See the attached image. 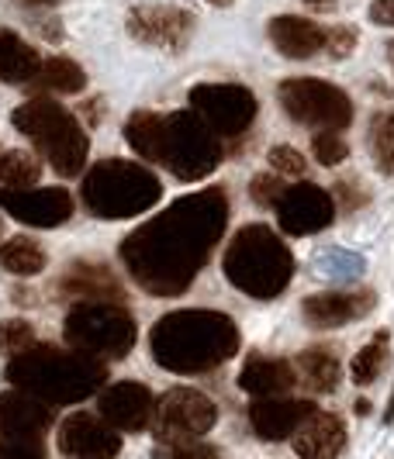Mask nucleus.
<instances>
[{
	"label": "nucleus",
	"instance_id": "nucleus-1",
	"mask_svg": "<svg viewBox=\"0 0 394 459\" xmlns=\"http://www.w3.org/2000/svg\"><path fill=\"white\" fill-rule=\"evenodd\" d=\"M229 221V197L222 186L180 197L153 221L121 242V259L132 280L153 298H173L201 273Z\"/></svg>",
	"mask_w": 394,
	"mask_h": 459
},
{
	"label": "nucleus",
	"instance_id": "nucleus-2",
	"mask_svg": "<svg viewBox=\"0 0 394 459\" xmlns=\"http://www.w3.org/2000/svg\"><path fill=\"white\" fill-rule=\"evenodd\" d=\"M125 138L142 160L166 166L177 180H205L222 162V135L194 108L173 115L136 111L125 125Z\"/></svg>",
	"mask_w": 394,
	"mask_h": 459
},
{
	"label": "nucleus",
	"instance_id": "nucleus-3",
	"mask_svg": "<svg viewBox=\"0 0 394 459\" xmlns=\"http://www.w3.org/2000/svg\"><path fill=\"white\" fill-rule=\"evenodd\" d=\"M149 345L153 359L170 373H208L239 352V328L222 311L187 307L160 318Z\"/></svg>",
	"mask_w": 394,
	"mask_h": 459
},
{
	"label": "nucleus",
	"instance_id": "nucleus-4",
	"mask_svg": "<svg viewBox=\"0 0 394 459\" xmlns=\"http://www.w3.org/2000/svg\"><path fill=\"white\" fill-rule=\"evenodd\" d=\"M7 380L18 391L35 394L56 408V404H73V401L97 394L108 380V369H104V359L87 356L80 349L31 345L18 356H11Z\"/></svg>",
	"mask_w": 394,
	"mask_h": 459
},
{
	"label": "nucleus",
	"instance_id": "nucleus-5",
	"mask_svg": "<svg viewBox=\"0 0 394 459\" xmlns=\"http://www.w3.org/2000/svg\"><path fill=\"white\" fill-rule=\"evenodd\" d=\"M222 270L235 290L256 300L280 298L294 276V255L270 225H246L225 249Z\"/></svg>",
	"mask_w": 394,
	"mask_h": 459
},
{
	"label": "nucleus",
	"instance_id": "nucleus-6",
	"mask_svg": "<svg viewBox=\"0 0 394 459\" xmlns=\"http://www.w3.org/2000/svg\"><path fill=\"white\" fill-rule=\"evenodd\" d=\"M11 125L22 132L24 138L35 142V149L48 160V166L59 177H76L87 162L91 142L87 132L80 128V121L63 104H56L52 97H31L28 104L14 108Z\"/></svg>",
	"mask_w": 394,
	"mask_h": 459
},
{
	"label": "nucleus",
	"instance_id": "nucleus-7",
	"mask_svg": "<svg viewBox=\"0 0 394 459\" xmlns=\"http://www.w3.org/2000/svg\"><path fill=\"white\" fill-rule=\"evenodd\" d=\"M80 197L91 214L121 221V218H136L160 204L162 184L153 169H145L139 162L104 160L83 177Z\"/></svg>",
	"mask_w": 394,
	"mask_h": 459
},
{
	"label": "nucleus",
	"instance_id": "nucleus-8",
	"mask_svg": "<svg viewBox=\"0 0 394 459\" xmlns=\"http://www.w3.org/2000/svg\"><path fill=\"white\" fill-rule=\"evenodd\" d=\"M66 342L97 359H121L136 345V318L118 300H80L66 315Z\"/></svg>",
	"mask_w": 394,
	"mask_h": 459
},
{
	"label": "nucleus",
	"instance_id": "nucleus-9",
	"mask_svg": "<svg viewBox=\"0 0 394 459\" xmlns=\"http://www.w3.org/2000/svg\"><path fill=\"white\" fill-rule=\"evenodd\" d=\"M277 100L291 121L319 132H343L353 125V100L346 97V91L315 76L284 80L277 87Z\"/></svg>",
	"mask_w": 394,
	"mask_h": 459
},
{
	"label": "nucleus",
	"instance_id": "nucleus-10",
	"mask_svg": "<svg viewBox=\"0 0 394 459\" xmlns=\"http://www.w3.org/2000/svg\"><path fill=\"white\" fill-rule=\"evenodd\" d=\"M156 436L160 446H180L190 438L208 436L218 421V408L208 394L194 387H173L156 401Z\"/></svg>",
	"mask_w": 394,
	"mask_h": 459
},
{
	"label": "nucleus",
	"instance_id": "nucleus-11",
	"mask_svg": "<svg viewBox=\"0 0 394 459\" xmlns=\"http://www.w3.org/2000/svg\"><path fill=\"white\" fill-rule=\"evenodd\" d=\"M190 108L222 138H239L256 121V97L242 83H201L190 91Z\"/></svg>",
	"mask_w": 394,
	"mask_h": 459
},
{
	"label": "nucleus",
	"instance_id": "nucleus-12",
	"mask_svg": "<svg viewBox=\"0 0 394 459\" xmlns=\"http://www.w3.org/2000/svg\"><path fill=\"white\" fill-rule=\"evenodd\" d=\"M0 207L31 229H59L70 221L73 197L63 186H0Z\"/></svg>",
	"mask_w": 394,
	"mask_h": 459
},
{
	"label": "nucleus",
	"instance_id": "nucleus-13",
	"mask_svg": "<svg viewBox=\"0 0 394 459\" xmlns=\"http://www.w3.org/2000/svg\"><path fill=\"white\" fill-rule=\"evenodd\" d=\"M56 446L66 459H118L121 432L111 429L101 414L76 411L59 425Z\"/></svg>",
	"mask_w": 394,
	"mask_h": 459
},
{
	"label": "nucleus",
	"instance_id": "nucleus-14",
	"mask_svg": "<svg viewBox=\"0 0 394 459\" xmlns=\"http://www.w3.org/2000/svg\"><path fill=\"white\" fill-rule=\"evenodd\" d=\"M336 201L315 184H291L277 201V221L287 235H315L332 225Z\"/></svg>",
	"mask_w": 394,
	"mask_h": 459
},
{
	"label": "nucleus",
	"instance_id": "nucleus-15",
	"mask_svg": "<svg viewBox=\"0 0 394 459\" xmlns=\"http://www.w3.org/2000/svg\"><path fill=\"white\" fill-rule=\"evenodd\" d=\"M97 411L101 418L118 429V432H145L156 418V397L149 387L142 384H132V380H121V384H111L104 387L101 397H97Z\"/></svg>",
	"mask_w": 394,
	"mask_h": 459
},
{
	"label": "nucleus",
	"instance_id": "nucleus-16",
	"mask_svg": "<svg viewBox=\"0 0 394 459\" xmlns=\"http://www.w3.org/2000/svg\"><path fill=\"white\" fill-rule=\"evenodd\" d=\"M128 35L139 39L142 46L166 48V52H180L190 42L194 31V18L184 7H136L128 14Z\"/></svg>",
	"mask_w": 394,
	"mask_h": 459
},
{
	"label": "nucleus",
	"instance_id": "nucleus-17",
	"mask_svg": "<svg viewBox=\"0 0 394 459\" xmlns=\"http://www.w3.org/2000/svg\"><path fill=\"white\" fill-rule=\"evenodd\" d=\"M377 307V294L371 287H353V290H325L304 298L302 315L311 328H343L349 322L367 318Z\"/></svg>",
	"mask_w": 394,
	"mask_h": 459
},
{
	"label": "nucleus",
	"instance_id": "nucleus-18",
	"mask_svg": "<svg viewBox=\"0 0 394 459\" xmlns=\"http://www.w3.org/2000/svg\"><path fill=\"white\" fill-rule=\"evenodd\" d=\"M52 425V404L28 391L0 394V438H46Z\"/></svg>",
	"mask_w": 394,
	"mask_h": 459
},
{
	"label": "nucleus",
	"instance_id": "nucleus-19",
	"mask_svg": "<svg viewBox=\"0 0 394 459\" xmlns=\"http://www.w3.org/2000/svg\"><path fill=\"white\" fill-rule=\"evenodd\" d=\"M291 446L302 459H339L346 449V421L339 414L315 408L291 436Z\"/></svg>",
	"mask_w": 394,
	"mask_h": 459
},
{
	"label": "nucleus",
	"instance_id": "nucleus-20",
	"mask_svg": "<svg viewBox=\"0 0 394 459\" xmlns=\"http://www.w3.org/2000/svg\"><path fill=\"white\" fill-rule=\"evenodd\" d=\"M315 411L311 401H294V397H256L250 404V421H253L256 436L267 438V442H280V438H291L298 432L308 414Z\"/></svg>",
	"mask_w": 394,
	"mask_h": 459
},
{
	"label": "nucleus",
	"instance_id": "nucleus-21",
	"mask_svg": "<svg viewBox=\"0 0 394 459\" xmlns=\"http://www.w3.org/2000/svg\"><path fill=\"white\" fill-rule=\"evenodd\" d=\"M267 31H270L274 48L287 59H311L328 46V28L298 18V14H280L267 24Z\"/></svg>",
	"mask_w": 394,
	"mask_h": 459
},
{
	"label": "nucleus",
	"instance_id": "nucleus-22",
	"mask_svg": "<svg viewBox=\"0 0 394 459\" xmlns=\"http://www.w3.org/2000/svg\"><path fill=\"white\" fill-rule=\"evenodd\" d=\"M298 384V373H294V363L287 359H270V356H259L253 352L246 363H242V373H239V387L253 397H277V394H287Z\"/></svg>",
	"mask_w": 394,
	"mask_h": 459
},
{
	"label": "nucleus",
	"instance_id": "nucleus-23",
	"mask_svg": "<svg viewBox=\"0 0 394 459\" xmlns=\"http://www.w3.org/2000/svg\"><path fill=\"white\" fill-rule=\"evenodd\" d=\"M294 373H298V384H304L311 394H332L339 387L343 367H339L332 349L311 345V349H304L302 356L294 359Z\"/></svg>",
	"mask_w": 394,
	"mask_h": 459
},
{
	"label": "nucleus",
	"instance_id": "nucleus-24",
	"mask_svg": "<svg viewBox=\"0 0 394 459\" xmlns=\"http://www.w3.org/2000/svg\"><path fill=\"white\" fill-rule=\"evenodd\" d=\"M59 287H63V294H80L87 300H118L121 304V298H125V290L111 276V270H104L97 263H76L70 273L63 276Z\"/></svg>",
	"mask_w": 394,
	"mask_h": 459
},
{
	"label": "nucleus",
	"instance_id": "nucleus-25",
	"mask_svg": "<svg viewBox=\"0 0 394 459\" xmlns=\"http://www.w3.org/2000/svg\"><path fill=\"white\" fill-rule=\"evenodd\" d=\"M42 69L39 52L18 39L11 28H0V80L4 83H31Z\"/></svg>",
	"mask_w": 394,
	"mask_h": 459
},
{
	"label": "nucleus",
	"instance_id": "nucleus-26",
	"mask_svg": "<svg viewBox=\"0 0 394 459\" xmlns=\"http://www.w3.org/2000/svg\"><path fill=\"white\" fill-rule=\"evenodd\" d=\"M28 87L42 93H80L87 87V73L66 56H52V59H42L39 76Z\"/></svg>",
	"mask_w": 394,
	"mask_h": 459
},
{
	"label": "nucleus",
	"instance_id": "nucleus-27",
	"mask_svg": "<svg viewBox=\"0 0 394 459\" xmlns=\"http://www.w3.org/2000/svg\"><path fill=\"white\" fill-rule=\"evenodd\" d=\"M0 270L14 276H35L46 270V253L35 238H11L0 246Z\"/></svg>",
	"mask_w": 394,
	"mask_h": 459
},
{
	"label": "nucleus",
	"instance_id": "nucleus-28",
	"mask_svg": "<svg viewBox=\"0 0 394 459\" xmlns=\"http://www.w3.org/2000/svg\"><path fill=\"white\" fill-rule=\"evenodd\" d=\"M388 352H391V332L381 328V332H373L371 335V342L353 356V367H349L353 384H360V387L373 384V380L381 377V369L388 367Z\"/></svg>",
	"mask_w": 394,
	"mask_h": 459
},
{
	"label": "nucleus",
	"instance_id": "nucleus-29",
	"mask_svg": "<svg viewBox=\"0 0 394 459\" xmlns=\"http://www.w3.org/2000/svg\"><path fill=\"white\" fill-rule=\"evenodd\" d=\"M367 142H371V156L377 162V169L394 177V111L373 117Z\"/></svg>",
	"mask_w": 394,
	"mask_h": 459
},
{
	"label": "nucleus",
	"instance_id": "nucleus-30",
	"mask_svg": "<svg viewBox=\"0 0 394 459\" xmlns=\"http://www.w3.org/2000/svg\"><path fill=\"white\" fill-rule=\"evenodd\" d=\"M39 173H42L39 160L22 152V149H11L0 156V184L4 186H35Z\"/></svg>",
	"mask_w": 394,
	"mask_h": 459
},
{
	"label": "nucleus",
	"instance_id": "nucleus-31",
	"mask_svg": "<svg viewBox=\"0 0 394 459\" xmlns=\"http://www.w3.org/2000/svg\"><path fill=\"white\" fill-rule=\"evenodd\" d=\"M35 342V328L22 318H7L0 322V356H18L24 349H31Z\"/></svg>",
	"mask_w": 394,
	"mask_h": 459
},
{
	"label": "nucleus",
	"instance_id": "nucleus-32",
	"mask_svg": "<svg viewBox=\"0 0 394 459\" xmlns=\"http://www.w3.org/2000/svg\"><path fill=\"white\" fill-rule=\"evenodd\" d=\"M311 152L322 166H339L349 156V145L339 138V132H319L311 142Z\"/></svg>",
	"mask_w": 394,
	"mask_h": 459
},
{
	"label": "nucleus",
	"instance_id": "nucleus-33",
	"mask_svg": "<svg viewBox=\"0 0 394 459\" xmlns=\"http://www.w3.org/2000/svg\"><path fill=\"white\" fill-rule=\"evenodd\" d=\"M284 190H287V184L280 180L277 173H259V177H253V184H250V197L259 207H277Z\"/></svg>",
	"mask_w": 394,
	"mask_h": 459
},
{
	"label": "nucleus",
	"instance_id": "nucleus-34",
	"mask_svg": "<svg viewBox=\"0 0 394 459\" xmlns=\"http://www.w3.org/2000/svg\"><path fill=\"white\" fill-rule=\"evenodd\" d=\"M156 456L160 459H222V453L215 446H205L197 438L180 442V446H156Z\"/></svg>",
	"mask_w": 394,
	"mask_h": 459
},
{
	"label": "nucleus",
	"instance_id": "nucleus-35",
	"mask_svg": "<svg viewBox=\"0 0 394 459\" xmlns=\"http://www.w3.org/2000/svg\"><path fill=\"white\" fill-rule=\"evenodd\" d=\"M0 456L4 459H46L42 438H0Z\"/></svg>",
	"mask_w": 394,
	"mask_h": 459
},
{
	"label": "nucleus",
	"instance_id": "nucleus-36",
	"mask_svg": "<svg viewBox=\"0 0 394 459\" xmlns=\"http://www.w3.org/2000/svg\"><path fill=\"white\" fill-rule=\"evenodd\" d=\"M270 166L284 173V177H302L304 173V156L291 145H274L270 149Z\"/></svg>",
	"mask_w": 394,
	"mask_h": 459
},
{
	"label": "nucleus",
	"instance_id": "nucleus-37",
	"mask_svg": "<svg viewBox=\"0 0 394 459\" xmlns=\"http://www.w3.org/2000/svg\"><path fill=\"white\" fill-rule=\"evenodd\" d=\"M353 48H356V28H328V46H325L328 56L346 59Z\"/></svg>",
	"mask_w": 394,
	"mask_h": 459
},
{
	"label": "nucleus",
	"instance_id": "nucleus-38",
	"mask_svg": "<svg viewBox=\"0 0 394 459\" xmlns=\"http://www.w3.org/2000/svg\"><path fill=\"white\" fill-rule=\"evenodd\" d=\"M371 22L394 28V0H373V4H371Z\"/></svg>",
	"mask_w": 394,
	"mask_h": 459
},
{
	"label": "nucleus",
	"instance_id": "nucleus-39",
	"mask_svg": "<svg viewBox=\"0 0 394 459\" xmlns=\"http://www.w3.org/2000/svg\"><path fill=\"white\" fill-rule=\"evenodd\" d=\"M28 7H48V4H56V0H22Z\"/></svg>",
	"mask_w": 394,
	"mask_h": 459
},
{
	"label": "nucleus",
	"instance_id": "nucleus-40",
	"mask_svg": "<svg viewBox=\"0 0 394 459\" xmlns=\"http://www.w3.org/2000/svg\"><path fill=\"white\" fill-rule=\"evenodd\" d=\"M384 421H388V425L394 421V394H391V404H388V411H384Z\"/></svg>",
	"mask_w": 394,
	"mask_h": 459
},
{
	"label": "nucleus",
	"instance_id": "nucleus-41",
	"mask_svg": "<svg viewBox=\"0 0 394 459\" xmlns=\"http://www.w3.org/2000/svg\"><path fill=\"white\" fill-rule=\"evenodd\" d=\"M208 4H215V7H229V4H235V0H208Z\"/></svg>",
	"mask_w": 394,
	"mask_h": 459
},
{
	"label": "nucleus",
	"instance_id": "nucleus-42",
	"mask_svg": "<svg viewBox=\"0 0 394 459\" xmlns=\"http://www.w3.org/2000/svg\"><path fill=\"white\" fill-rule=\"evenodd\" d=\"M388 59H391V69H394V42L388 46Z\"/></svg>",
	"mask_w": 394,
	"mask_h": 459
},
{
	"label": "nucleus",
	"instance_id": "nucleus-43",
	"mask_svg": "<svg viewBox=\"0 0 394 459\" xmlns=\"http://www.w3.org/2000/svg\"><path fill=\"white\" fill-rule=\"evenodd\" d=\"M308 4H315V7H322V4H325V0H308Z\"/></svg>",
	"mask_w": 394,
	"mask_h": 459
}]
</instances>
